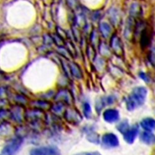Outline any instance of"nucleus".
Masks as SVG:
<instances>
[{
	"label": "nucleus",
	"instance_id": "obj_1",
	"mask_svg": "<svg viewBox=\"0 0 155 155\" xmlns=\"http://www.w3.org/2000/svg\"><path fill=\"white\" fill-rule=\"evenodd\" d=\"M48 116L45 111L32 108L26 110L25 114V121L29 125L31 130L38 132L45 128L47 124Z\"/></svg>",
	"mask_w": 155,
	"mask_h": 155
},
{
	"label": "nucleus",
	"instance_id": "obj_2",
	"mask_svg": "<svg viewBox=\"0 0 155 155\" xmlns=\"http://www.w3.org/2000/svg\"><path fill=\"white\" fill-rule=\"evenodd\" d=\"M147 95V90L144 87H135L126 101L127 109L132 111L144 104Z\"/></svg>",
	"mask_w": 155,
	"mask_h": 155
},
{
	"label": "nucleus",
	"instance_id": "obj_3",
	"mask_svg": "<svg viewBox=\"0 0 155 155\" xmlns=\"http://www.w3.org/2000/svg\"><path fill=\"white\" fill-rule=\"evenodd\" d=\"M24 138L18 136L9 140L4 147L2 150L3 155H15L20 149Z\"/></svg>",
	"mask_w": 155,
	"mask_h": 155
},
{
	"label": "nucleus",
	"instance_id": "obj_4",
	"mask_svg": "<svg viewBox=\"0 0 155 155\" xmlns=\"http://www.w3.org/2000/svg\"><path fill=\"white\" fill-rule=\"evenodd\" d=\"M10 119L18 124H22L25 122V110L24 107L22 105H16L12 107L9 110Z\"/></svg>",
	"mask_w": 155,
	"mask_h": 155
},
{
	"label": "nucleus",
	"instance_id": "obj_5",
	"mask_svg": "<svg viewBox=\"0 0 155 155\" xmlns=\"http://www.w3.org/2000/svg\"><path fill=\"white\" fill-rule=\"evenodd\" d=\"M30 155H61V151L57 147L45 146L32 149Z\"/></svg>",
	"mask_w": 155,
	"mask_h": 155
},
{
	"label": "nucleus",
	"instance_id": "obj_6",
	"mask_svg": "<svg viewBox=\"0 0 155 155\" xmlns=\"http://www.w3.org/2000/svg\"><path fill=\"white\" fill-rule=\"evenodd\" d=\"M101 142L102 147L106 149L116 148L119 145L118 137L112 133H107L103 135Z\"/></svg>",
	"mask_w": 155,
	"mask_h": 155
},
{
	"label": "nucleus",
	"instance_id": "obj_7",
	"mask_svg": "<svg viewBox=\"0 0 155 155\" xmlns=\"http://www.w3.org/2000/svg\"><path fill=\"white\" fill-rule=\"evenodd\" d=\"M63 116L66 121L72 125L79 124L82 120L81 114L77 110L73 109H66Z\"/></svg>",
	"mask_w": 155,
	"mask_h": 155
},
{
	"label": "nucleus",
	"instance_id": "obj_8",
	"mask_svg": "<svg viewBox=\"0 0 155 155\" xmlns=\"http://www.w3.org/2000/svg\"><path fill=\"white\" fill-rule=\"evenodd\" d=\"M138 131L139 127L137 124L130 127L128 130L123 134L124 140L128 144H132L138 135Z\"/></svg>",
	"mask_w": 155,
	"mask_h": 155
},
{
	"label": "nucleus",
	"instance_id": "obj_9",
	"mask_svg": "<svg viewBox=\"0 0 155 155\" xmlns=\"http://www.w3.org/2000/svg\"><path fill=\"white\" fill-rule=\"evenodd\" d=\"M103 118L106 122L108 123H114L119 120L120 114L117 110L109 109L106 110L103 113Z\"/></svg>",
	"mask_w": 155,
	"mask_h": 155
},
{
	"label": "nucleus",
	"instance_id": "obj_10",
	"mask_svg": "<svg viewBox=\"0 0 155 155\" xmlns=\"http://www.w3.org/2000/svg\"><path fill=\"white\" fill-rule=\"evenodd\" d=\"M15 133L16 128L8 121H5L0 124V135L1 136L8 137Z\"/></svg>",
	"mask_w": 155,
	"mask_h": 155
},
{
	"label": "nucleus",
	"instance_id": "obj_11",
	"mask_svg": "<svg viewBox=\"0 0 155 155\" xmlns=\"http://www.w3.org/2000/svg\"><path fill=\"white\" fill-rule=\"evenodd\" d=\"M115 101V97L113 96H107L106 97H103L100 99L99 101L96 102V110L97 113L100 112V111L104 108L105 106L107 105L112 104Z\"/></svg>",
	"mask_w": 155,
	"mask_h": 155
},
{
	"label": "nucleus",
	"instance_id": "obj_12",
	"mask_svg": "<svg viewBox=\"0 0 155 155\" xmlns=\"http://www.w3.org/2000/svg\"><path fill=\"white\" fill-rule=\"evenodd\" d=\"M140 140L146 145H152L155 144V135L151 132L145 131L140 135Z\"/></svg>",
	"mask_w": 155,
	"mask_h": 155
},
{
	"label": "nucleus",
	"instance_id": "obj_13",
	"mask_svg": "<svg viewBox=\"0 0 155 155\" xmlns=\"http://www.w3.org/2000/svg\"><path fill=\"white\" fill-rule=\"evenodd\" d=\"M140 125L145 131L152 132L155 130V119L150 117L145 118L141 120Z\"/></svg>",
	"mask_w": 155,
	"mask_h": 155
},
{
	"label": "nucleus",
	"instance_id": "obj_14",
	"mask_svg": "<svg viewBox=\"0 0 155 155\" xmlns=\"http://www.w3.org/2000/svg\"><path fill=\"white\" fill-rule=\"evenodd\" d=\"M50 110L52 112L53 114L57 117H60L61 115H63L64 112L66 110L65 104L62 102H58L55 105L51 106Z\"/></svg>",
	"mask_w": 155,
	"mask_h": 155
},
{
	"label": "nucleus",
	"instance_id": "obj_15",
	"mask_svg": "<svg viewBox=\"0 0 155 155\" xmlns=\"http://www.w3.org/2000/svg\"><path fill=\"white\" fill-rule=\"evenodd\" d=\"M32 106L34 109H40L44 111L48 110H50V109L51 107L50 102L46 101H38L33 102Z\"/></svg>",
	"mask_w": 155,
	"mask_h": 155
},
{
	"label": "nucleus",
	"instance_id": "obj_16",
	"mask_svg": "<svg viewBox=\"0 0 155 155\" xmlns=\"http://www.w3.org/2000/svg\"><path fill=\"white\" fill-rule=\"evenodd\" d=\"M55 100L57 102H62L64 103V104H70V95L65 92V91H61L60 93H59L58 94H57L56 95L55 97Z\"/></svg>",
	"mask_w": 155,
	"mask_h": 155
},
{
	"label": "nucleus",
	"instance_id": "obj_17",
	"mask_svg": "<svg viewBox=\"0 0 155 155\" xmlns=\"http://www.w3.org/2000/svg\"><path fill=\"white\" fill-rule=\"evenodd\" d=\"M87 140L92 143L98 145L100 143V137L98 134L94 132H90L86 136Z\"/></svg>",
	"mask_w": 155,
	"mask_h": 155
},
{
	"label": "nucleus",
	"instance_id": "obj_18",
	"mask_svg": "<svg viewBox=\"0 0 155 155\" xmlns=\"http://www.w3.org/2000/svg\"><path fill=\"white\" fill-rule=\"evenodd\" d=\"M129 128H130V125H129V123H128V120H125L121 122L117 126V128L118 131L120 132L122 134L125 133L128 130Z\"/></svg>",
	"mask_w": 155,
	"mask_h": 155
},
{
	"label": "nucleus",
	"instance_id": "obj_19",
	"mask_svg": "<svg viewBox=\"0 0 155 155\" xmlns=\"http://www.w3.org/2000/svg\"><path fill=\"white\" fill-rule=\"evenodd\" d=\"M8 119H10L9 110L6 109L0 110V124L5 121H8Z\"/></svg>",
	"mask_w": 155,
	"mask_h": 155
},
{
	"label": "nucleus",
	"instance_id": "obj_20",
	"mask_svg": "<svg viewBox=\"0 0 155 155\" xmlns=\"http://www.w3.org/2000/svg\"><path fill=\"white\" fill-rule=\"evenodd\" d=\"M83 112H84V116L87 119L91 118V114H92V110H91V107L90 106V104H88V103H85L84 104Z\"/></svg>",
	"mask_w": 155,
	"mask_h": 155
},
{
	"label": "nucleus",
	"instance_id": "obj_21",
	"mask_svg": "<svg viewBox=\"0 0 155 155\" xmlns=\"http://www.w3.org/2000/svg\"><path fill=\"white\" fill-rule=\"evenodd\" d=\"M74 155H102V154L97 151H91V152H82V153L75 154Z\"/></svg>",
	"mask_w": 155,
	"mask_h": 155
},
{
	"label": "nucleus",
	"instance_id": "obj_22",
	"mask_svg": "<svg viewBox=\"0 0 155 155\" xmlns=\"http://www.w3.org/2000/svg\"><path fill=\"white\" fill-rule=\"evenodd\" d=\"M149 57L150 62L152 63L153 66H155V50H153L151 51Z\"/></svg>",
	"mask_w": 155,
	"mask_h": 155
},
{
	"label": "nucleus",
	"instance_id": "obj_23",
	"mask_svg": "<svg viewBox=\"0 0 155 155\" xmlns=\"http://www.w3.org/2000/svg\"><path fill=\"white\" fill-rule=\"evenodd\" d=\"M6 104H7V103L6 101H5L3 100H0V110L2 109H5L4 107L6 106Z\"/></svg>",
	"mask_w": 155,
	"mask_h": 155
},
{
	"label": "nucleus",
	"instance_id": "obj_24",
	"mask_svg": "<svg viewBox=\"0 0 155 155\" xmlns=\"http://www.w3.org/2000/svg\"><path fill=\"white\" fill-rule=\"evenodd\" d=\"M140 77L143 79L144 81H145L146 82H148L149 81V78L147 76L145 75V73H141L140 74Z\"/></svg>",
	"mask_w": 155,
	"mask_h": 155
}]
</instances>
